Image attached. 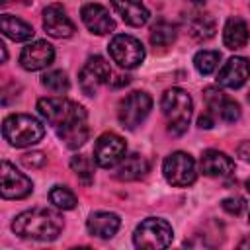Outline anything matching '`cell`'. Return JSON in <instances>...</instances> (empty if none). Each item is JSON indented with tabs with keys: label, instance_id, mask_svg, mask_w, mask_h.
Wrapping results in <instances>:
<instances>
[{
	"label": "cell",
	"instance_id": "27",
	"mask_svg": "<svg viewBox=\"0 0 250 250\" xmlns=\"http://www.w3.org/2000/svg\"><path fill=\"white\" fill-rule=\"evenodd\" d=\"M70 168L84 186H90L94 182V160L92 158H88L84 154H76L70 160Z\"/></svg>",
	"mask_w": 250,
	"mask_h": 250
},
{
	"label": "cell",
	"instance_id": "30",
	"mask_svg": "<svg viewBox=\"0 0 250 250\" xmlns=\"http://www.w3.org/2000/svg\"><path fill=\"white\" fill-rule=\"evenodd\" d=\"M223 209L227 211V213H230V215H240L242 213V209L246 207V201L242 199V197H227V199H223Z\"/></svg>",
	"mask_w": 250,
	"mask_h": 250
},
{
	"label": "cell",
	"instance_id": "15",
	"mask_svg": "<svg viewBox=\"0 0 250 250\" xmlns=\"http://www.w3.org/2000/svg\"><path fill=\"white\" fill-rule=\"evenodd\" d=\"M250 78V61L244 57H232L229 59L223 68L217 74V82L223 88H230L236 90L240 86L246 84V80Z\"/></svg>",
	"mask_w": 250,
	"mask_h": 250
},
{
	"label": "cell",
	"instance_id": "7",
	"mask_svg": "<svg viewBox=\"0 0 250 250\" xmlns=\"http://www.w3.org/2000/svg\"><path fill=\"white\" fill-rule=\"evenodd\" d=\"M150 109H152V100L146 92H131L119 102L117 119L125 129L133 131L146 119Z\"/></svg>",
	"mask_w": 250,
	"mask_h": 250
},
{
	"label": "cell",
	"instance_id": "11",
	"mask_svg": "<svg viewBox=\"0 0 250 250\" xmlns=\"http://www.w3.org/2000/svg\"><path fill=\"white\" fill-rule=\"evenodd\" d=\"M127 152L125 141L115 133H104L98 137L94 145V162L102 168H113L117 166Z\"/></svg>",
	"mask_w": 250,
	"mask_h": 250
},
{
	"label": "cell",
	"instance_id": "21",
	"mask_svg": "<svg viewBox=\"0 0 250 250\" xmlns=\"http://www.w3.org/2000/svg\"><path fill=\"white\" fill-rule=\"evenodd\" d=\"M148 160L143 156V154H129L125 156L117 168H115V178L121 180V182H135V180H141L146 176L148 172Z\"/></svg>",
	"mask_w": 250,
	"mask_h": 250
},
{
	"label": "cell",
	"instance_id": "14",
	"mask_svg": "<svg viewBox=\"0 0 250 250\" xmlns=\"http://www.w3.org/2000/svg\"><path fill=\"white\" fill-rule=\"evenodd\" d=\"M53 59H55L53 45L39 39V41H33L23 47V51L20 55V64L25 70H41V68H47L53 62Z\"/></svg>",
	"mask_w": 250,
	"mask_h": 250
},
{
	"label": "cell",
	"instance_id": "1",
	"mask_svg": "<svg viewBox=\"0 0 250 250\" xmlns=\"http://www.w3.org/2000/svg\"><path fill=\"white\" fill-rule=\"evenodd\" d=\"M64 221L62 217L47 207H33L27 211H21L12 221V230L21 238L51 242L62 232Z\"/></svg>",
	"mask_w": 250,
	"mask_h": 250
},
{
	"label": "cell",
	"instance_id": "37",
	"mask_svg": "<svg viewBox=\"0 0 250 250\" xmlns=\"http://www.w3.org/2000/svg\"><path fill=\"white\" fill-rule=\"evenodd\" d=\"M246 189L250 191V178H248V182H246Z\"/></svg>",
	"mask_w": 250,
	"mask_h": 250
},
{
	"label": "cell",
	"instance_id": "9",
	"mask_svg": "<svg viewBox=\"0 0 250 250\" xmlns=\"http://www.w3.org/2000/svg\"><path fill=\"white\" fill-rule=\"evenodd\" d=\"M111 80V68H109V62L100 57V55H94L90 57L80 74H78V84H80V90L86 94V96H96L100 86H104L105 82Z\"/></svg>",
	"mask_w": 250,
	"mask_h": 250
},
{
	"label": "cell",
	"instance_id": "35",
	"mask_svg": "<svg viewBox=\"0 0 250 250\" xmlns=\"http://www.w3.org/2000/svg\"><path fill=\"white\" fill-rule=\"evenodd\" d=\"M0 51H2V61H6L8 59V51H6V45L4 43H0Z\"/></svg>",
	"mask_w": 250,
	"mask_h": 250
},
{
	"label": "cell",
	"instance_id": "36",
	"mask_svg": "<svg viewBox=\"0 0 250 250\" xmlns=\"http://www.w3.org/2000/svg\"><path fill=\"white\" fill-rule=\"evenodd\" d=\"M188 2H191V4H205L207 0H188Z\"/></svg>",
	"mask_w": 250,
	"mask_h": 250
},
{
	"label": "cell",
	"instance_id": "33",
	"mask_svg": "<svg viewBox=\"0 0 250 250\" xmlns=\"http://www.w3.org/2000/svg\"><path fill=\"white\" fill-rule=\"evenodd\" d=\"M236 154H238L242 160L250 162V141H242V143L238 145V148H236Z\"/></svg>",
	"mask_w": 250,
	"mask_h": 250
},
{
	"label": "cell",
	"instance_id": "20",
	"mask_svg": "<svg viewBox=\"0 0 250 250\" xmlns=\"http://www.w3.org/2000/svg\"><path fill=\"white\" fill-rule=\"evenodd\" d=\"M109 4L113 6V10L121 16V20L127 25L133 27H141L148 21L150 14L146 10V6L141 0H109Z\"/></svg>",
	"mask_w": 250,
	"mask_h": 250
},
{
	"label": "cell",
	"instance_id": "39",
	"mask_svg": "<svg viewBox=\"0 0 250 250\" xmlns=\"http://www.w3.org/2000/svg\"><path fill=\"white\" fill-rule=\"evenodd\" d=\"M248 221H250V217H248Z\"/></svg>",
	"mask_w": 250,
	"mask_h": 250
},
{
	"label": "cell",
	"instance_id": "2",
	"mask_svg": "<svg viewBox=\"0 0 250 250\" xmlns=\"http://www.w3.org/2000/svg\"><path fill=\"white\" fill-rule=\"evenodd\" d=\"M160 107L168 121V131L176 137L184 135L188 131V125L191 119V109H193L191 96L184 88H168L162 94Z\"/></svg>",
	"mask_w": 250,
	"mask_h": 250
},
{
	"label": "cell",
	"instance_id": "34",
	"mask_svg": "<svg viewBox=\"0 0 250 250\" xmlns=\"http://www.w3.org/2000/svg\"><path fill=\"white\" fill-rule=\"evenodd\" d=\"M238 248H250V236L244 238V240H240V242H238Z\"/></svg>",
	"mask_w": 250,
	"mask_h": 250
},
{
	"label": "cell",
	"instance_id": "8",
	"mask_svg": "<svg viewBox=\"0 0 250 250\" xmlns=\"http://www.w3.org/2000/svg\"><path fill=\"white\" fill-rule=\"evenodd\" d=\"M107 51L111 61L117 62V66L121 68H137L145 61V47L133 35H125V33L113 35Z\"/></svg>",
	"mask_w": 250,
	"mask_h": 250
},
{
	"label": "cell",
	"instance_id": "17",
	"mask_svg": "<svg viewBox=\"0 0 250 250\" xmlns=\"http://www.w3.org/2000/svg\"><path fill=\"white\" fill-rule=\"evenodd\" d=\"M199 168L205 176H211V178H227L234 172V162L229 154L221 152V150H215V148H209L201 154V160H199Z\"/></svg>",
	"mask_w": 250,
	"mask_h": 250
},
{
	"label": "cell",
	"instance_id": "19",
	"mask_svg": "<svg viewBox=\"0 0 250 250\" xmlns=\"http://www.w3.org/2000/svg\"><path fill=\"white\" fill-rule=\"evenodd\" d=\"M119 225H121L119 215H115L111 211H96L86 221L88 232L98 238H111L119 230Z\"/></svg>",
	"mask_w": 250,
	"mask_h": 250
},
{
	"label": "cell",
	"instance_id": "3",
	"mask_svg": "<svg viewBox=\"0 0 250 250\" xmlns=\"http://www.w3.org/2000/svg\"><path fill=\"white\" fill-rule=\"evenodd\" d=\"M2 135L12 146L23 148V146H31V145L39 143L45 135V127L33 115L12 113L2 123Z\"/></svg>",
	"mask_w": 250,
	"mask_h": 250
},
{
	"label": "cell",
	"instance_id": "26",
	"mask_svg": "<svg viewBox=\"0 0 250 250\" xmlns=\"http://www.w3.org/2000/svg\"><path fill=\"white\" fill-rule=\"evenodd\" d=\"M219 61H221V53L219 51H209V49H203V51H197L195 57H193V66L199 74L207 76L211 72H215V68L219 66Z\"/></svg>",
	"mask_w": 250,
	"mask_h": 250
},
{
	"label": "cell",
	"instance_id": "38",
	"mask_svg": "<svg viewBox=\"0 0 250 250\" xmlns=\"http://www.w3.org/2000/svg\"><path fill=\"white\" fill-rule=\"evenodd\" d=\"M248 102H250V94H248Z\"/></svg>",
	"mask_w": 250,
	"mask_h": 250
},
{
	"label": "cell",
	"instance_id": "23",
	"mask_svg": "<svg viewBox=\"0 0 250 250\" xmlns=\"http://www.w3.org/2000/svg\"><path fill=\"white\" fill-rule=\"evenodd\" d=\"M0 27H2V33L6 37H10L12 41H29L35 33L27 21H23L16 16H10V14H2Z\"/></svg>",
	"mask_w": 250,
	"mask_h": 250
},
{
	"label": "cell",
	"instance_id": "29",
	"mask_svg": "<svg viewBox=\"0 0 250 250\" xmlns=\"http://www.w3.org/2000/svg\"><path fill=\"white\" fill-rule=\"evenodd\" d=\"M41 84H43L47 90L55 92V94H64V92H68V88H70L68 76H66L62 70L45 72V74L41 76Z\"/></svg>",
	"mask_w": 250,
	"mask_h": 250
},
{
	"label": "cell",
	"instance_id": "6",
	"mask_svg": "<svg viewBox=\"0 0 250 250\" xmlns=\"http://www.w3.org/2000/svg\"><path fill=\"white\" fill-rule=\"evenodd\" d=\"M162 172H164L166 182L176 188H188L197 178L195 160L191 158V154H188L184 150H176V152L168 154L164 158Z\"/></svg>",
	"mask_w": 250,
	"mask_h": 250
},
{
	"label": "cell",
	"instance_id": "5",
	"mask_svg": "<svg viewBox=\"0 0 250 250\" xmlns=\"http://www.w3.org/2000/svg\"><path fill=\"white\" fill-rule=\"evenodd\" d=\"M172 238H174L172 227L164 219H158V217L145 219L133 232V244L145 250L166 248L172 244Z\"/></svg>",
	"mask_w": 250,
	"mask_h": 250
},
{
	"label": "cell",
	"instance_id": "25",
	"mask_svg": "<svg viewBox=\"0 0 250 250\" xmlns=\"http://www.w3.org/2000/svg\"><path fill=\"white\" fill-rule=\"evenodd\" d=\"M176 35H178L176 25H172L170 21L162 20V21L152 25V29H150V43L154 47H168V45H172L176 41Z\"/></svg>",
	"mask_w": 250,
	"mask_h": 250
},
{
	"label": "cell",
	"instance_id": "13",
	"mask_svg": "<svg viewBox=\"0 0 250 250\" xmlns=\"http://www.w3.org/2000/svg\"><path fill=\"white\" fill-rule=\"evenodd\" d=\"M43 29L57 39H66L74 33V23L66 16V10L61 4H49L43 10Z\"/></svg>",
	"mask_w": 250,
	"mask_h": 250
},
{
	"label": "cell",
	"instance_id": "32",
	"mask_svg": "<svg viewBox=\"0 0 250 250\" xmlns=\"http://www.w3.org/2000/svg\"><path fill=\"white\" fill-rule=\"evenodd\" d=\"M197 125H199L201 129H211V127L215 125V117H213V113H211V111L201 113L199 119H197Z\"/></svg>",
	"mask_w": 250,
	"mask_h": 250
},
{
	"label": "cell",
	"instance_id": "31",
	"mask_svg": "<svg viewBox=\"0 0 250 250\" xmlns=\"http://www.w3.org/2000/svg\"><path fill=\"white\" fill-rule=\"evenodd\" d=\"M21 164L25 166V168H41L43 164H45V156H43V152H25L23 156H21Z\"/></svg>",
	"mask_w": 250,
	"mask_h": 250
},
{
	"label": "cell",
	"instance_id": "12",
	"mask_svg": "<svg viewBox=\"0 0 250 250\" xmlns=\"http://www.w3.org/2000/svg\"><path fill=\"white\" fill-rule=\"evenodd\" d=\"M203 100L207 104V111H211L215 119H221L225 123H234L240 117V105L217 86H207L203 90Z\"/></svg>",
	"mask_w": 250,
	"mask_h": 250
},
{
	"label": "cell",
	"instance_id": "22",
	"mask_svg": "<svg viewBox=\"0 0 250 250\" xmlns=\"http://www.w3.org/2000/svg\"><path fill=\"white\" fill-rule=\"evenodd\" d=\"M223 43L227 49H242L248 43V25L242 18L232 16L227 20L223 29Z\"/></svg>",
	"mask_w": 250,
	"mask_h": 250
},
{
	"label": "cell",
	"instance_id": "10",
	"mask_svg": "<svg viewBox=\"0 0 250 250\" xmlns=\"http://www.w3.org/2000/svg\"><path fill=\"white\" fill-rule=\"evenodd\" d=\"M0 193L4 199H23L33 191V182L8 160L0 164Z\"/></svg>",
	"mask_w": 250,
	"mask_h": 250
},
{
	"label": "cell",
	"instance_id": "16",
	"mask_svg": "<svg viewBox=\"0 0 250 250\" xmlns=\"http://www.w3.org/2000/svg\"><path fill=\"white\" fill-rule=\"evenodd\" d=\"M82 23L96 35H105L115 29V21L109 16V12L100 4H86L80 10Z\"/></svg>",
	"mask_w": 250,
	"mask_h": 250
},
{
	"label": "cell",
	"instance_id": "28",
	"mask_svg": "<svg viewBox=\"0 0 250 250\" xmlns=\"http://www.w3.org/2000/svg\"><path fill=\"white\" fill-rule=\"evenodd\" d=\"M49 201H51L57 209H62V211L74 209L76 203H78L74 191L68 189L66 186H53V189L49 191Z\"/></svg>",
	"mask_w": 250,
	"mask_h": 250
},
{
	"label": "cell",
	"instance_id": "4",
	"mask_svg": "<svg viewBox=\"0 0 250 250\" xmlns=\"http://www.w3.org/2000/svg\"><path fill=\"white\" fill-rule=\"evenodd\" d=\"M37 111L47 123L55 125L57 129L72 121L86 119V109L66 98H41L37 102Z\"/></svg>",
	"mask_w": 250,
	"mask_h": 250
},
{
	"label": "cell",
	"instance_id": "24",
	"mask_svg": "<svg viewBox=\"0 0 250 250\" xmlns=\"http://www.w3.org/2000/svg\"><path fill=\"white\" fill-rule=\"evenodd\" d=\"M59 139L68 146V148H78L88 141V127H86V119L82 121H72L68 125H62L57 129Z\"/></svg>",
	"mask_w": 250,
	"mask_h": 250
},
{
	"label": "cell",
	"instance_id": "18",
	"mask_svg": "<svg viewBox=\"0 0 250 250\" xmlns=\"http://www.w3.org/2000/svg\"><path fill=\"white\" fill-rule=\"evenodd\" d=\"M184 25H186L188 35L191 39H195V41H207L217 31V21L207 12H191V14H188L186 20H184Z\"/></svg>",
	"mask_w": 250,
	"mask_h": 250
}]
</instances>
